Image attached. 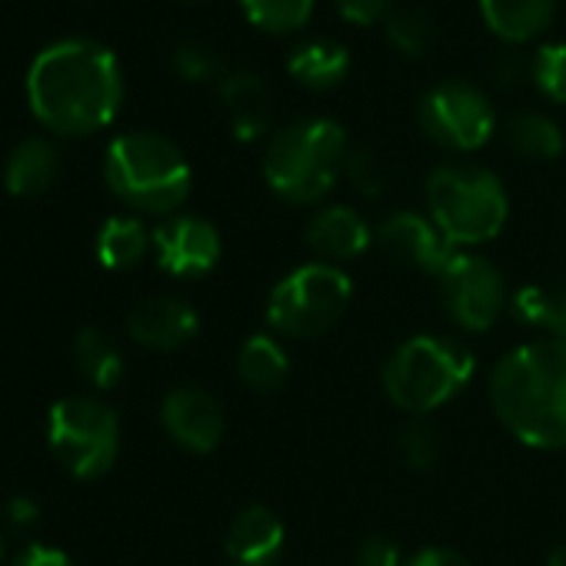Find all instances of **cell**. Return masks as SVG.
I'll return each mask as SVG.
<instances>
[{
	"instance_id": "e575fe53",
	"label": "cell",
	"mask_w": 566,
	"mask_h": 566,
	"mask_svg": "<svg viewBox=\"0 0 566 566\" xmlns=\"http://www.w3.org/2000/svg\"><path fill=\"white\" fill-rule=\"evenodd\" d=\"M11 566H74V563L67 559V553H61L54 546H44V543H34Z\"/></svg>"
},
{
	"instance_id": "603a6c76",
	"label": "cell",
	"mask_w": 566,
	"mask_h": 566,
	"mask_svg": "<svg viewBox=\"0 0 566 566\" xmlns=\"http://www.w3.org/2000/svg\"><path fill=\"white\" fill-rule=\"evenodd\" d=\"M154 247V237L137 217H111L97 233V256L107 270H130Z\"/></svg>"
},
{
	"instance_id": "8d00e7d4",
	"label": "cell",
	"mask_w": 566,
	"mask_h": 566,
	"mask_svg": "<svg viewBox=\"0 0 566 566\" xmlns=\"http://www.w3.org/2000/svg\"><path fill=\"white\" fill-rule=\"evenodd\" d=\"M38 516H41V510H38V503L31 496H14L8 503V520L14 526H31V523H38Z\"/></svg>"
},
{
	"instance_id": "f35d334b",
	"label": "cell",
	"mask_w": 566,
	"mask_h": 566,
	"mask_svg": "<svg viewBox=\"0 0 566 566\" xmlns=\"http://www.w3.org/2000/svg\"><path fill=\"white\" fill-rule=\"evenodd\" d=\"M0 556H4V539H0Z\"/></svg>"
},
{
	"instance_id": "d6a6232c",
	"label": "cell",
	"mask_w": 566,
	"mask_h": 566,
	"mask_svg": "<svg viewBox=\"0 0 566 566\" xmlns=\"http://www.w3.org/2000/svg\"><path fill=\"white\" fill-rule=\"evenodd\" d=\"M334 4L350 24H364V28L387 21L394 11V0H334Z\"/></svg>"
},
{
	"instance_id": "7a4b0ae2",
	"label": "cell",
	"mask_w": 566,
	"mask_h": 566,
	"mask_svg": "<svg viewBox=\"0 0 566 566\" xmlns=\"http://www.w3.org/2000/svg\"><path fill=\"white\" fill-rule=\"evenodd\" d=\"M490 403L520 443L566 447V340L546 337L510 350L490 374Z\"/></svg>"
},
{
	"instance_id": "7c38bea8",
	"label": "cell",
	"mask_w": 566,
	"mask_h": 566,
	"mask_svg": "<svg viewBox=\"0 0 566 566\" xmlns=\"http://www.w3.org/2000/svg\"><path fill=\"white\" fill-rule=\"evenodd\" d=\"M377 243L400 263H410L423 273H440L450 260H453V243L443 237V230L413 210H400L390 213L380 227H377Z\"/></svg>"
},
{
	"instance_id": "8fae6325",
	"label": "cell",
	"mask_w": 566,
	"mask_h": 566,
	"mask_svg": "<svg viewBox=\"0 0 566 566\" xmlns=\"http://www.w3.org/2000/svg\"><path fill=\"white\" fill-rule=\"evenodd\" d=\"M154 253L157 263L170 276H203L220 260V233L203 217H170L154 233Z\"/></svg>"
},
{
	"instance_id": "f546056e",
	"label": "cell",
	"mask_w": 566,
	"mask_h": 566,
	"mask_svg": "<svg viewBox=\"0 0 566 566\" xmlns=\"http://www.w3.org/2000/svg\"><path fill=\"white\" fill-rule=\"evenodd\" d=\"M344 177L350 180V187L360 193V197H384L387 193V174H384V164L377 160L374 150L367 147H354L347 150V160H344Z\"/></svg>"
},
{
	"instance_id": "3957f363",
	"label": "cell",
	"mask_w": 566,
	"mask_h": 566,
	"mask_svg": "<svg viewBox=\"0 0 566 566\" xmlns=\"http://www.w3.org/2000/svg\"><path fill=\"white\" fill-rule=\"evenodd\" d=\"M347 134L331 117H307L276 130L263 150V177L287 203L324 200L347 160Z\"/></svg>"
},
{
	"instance_id": "52a82bcc",
	"label": "cell",
	"mask_w": 566,
	"mask_h": 566,
	"mask_svg": "<svg viewBox=\"0 0 566 566\" xmlns=\"http://www.w3.org/2000/svg\"><path fill=\"white\" fill-rule=\"evenodd\" d=\"M354 280L334 263H304L283 276L270 301H266V324L280 337L314 340L327 334L350 307Z\"/></svg>"
},
{
	"instance_id": "d590c367",
	"label": "cell",
	"mask_w": 566,
	"mask_h": 566,
	"mask_svg": "<svg viewBox=\"0 0 566 566\" xmlns=\"http://www.w3.org/2000/svg\"><path fill=\"white\" fill-rule=\"evenodd\" d=\"M523 71H526V64H523V57L516 51H500L496 61H493V77H496L500 87H513L523 77Z\"/></svg>"
},
{
	"instance_id": "30bf717a",
	"label": "cell",
	"mask_w": 566,
	"mask_h": 566,
	"mask_svg": "<svg viewBox=\"0 0 566 566\" xmlns=\"http://www.w3.org/2000/svg\"><path fill=\"white\" fill-rule=\"evenodd\" d=\"M437 283L450 321L460 324L463 331L473 334L490 331L500 321V314L510 307L506 280L496 270V263H490L486 256L453 253V260L437 273Z\"/></svg>"
},
{
	"instance_id": "484cf974",
	"label": "cell",
	"mask_w": 566,
	"mask_h": 566,
	"mask_svg": "<svg viewBox=\"0 0 566 566\" xmlns=\"http://www.w3.org/2000/svg\"><path fill=\"white\" fill-rule=\"evenodd\" d=\"M237 4L250 24L266 34H294L314 14V0H237Z\"/></svg>"
},
{
	"instance_id": "9a60e30c",
	"label": "cell",
	"mask_w": 566,
	"mask_h": 566,
	"mask_svg": "<svg viewBox=\"0 0 566 566\" xmlns=\"http://www.w3.org/2000/svg\"><path fill=\"white\" fill-rule=\"evenodd\" d=\"M283 543H287L283 520L263 503L243 506L230 520L227 536H223L227 556L237 566H273L283 553Z\"/></svg>"
},
{
	"instance_id": "ac0fdd59",
	"label": "cell",
	"mask_w": 566,
	"mask_h": 566,
	"mask_svg": "<svg viewBox=\"0 0 566 566\" xmlns=\"http://www.w3.org/2000/svg\"><path fill=\"white\" fill-rule=\"evenodd\" d=\"M480 14L500 41L526 44L553 24L556 0H480Z\"/></svg>"
},
{
	"instance_id": "5bb4252c",
	"label": "cell",
	"mask_w": 566,
	"mask_h": 566,
	"mask_svg": "<svg viewBox=\"0 0 566 566\" xmlns=\"http://www.w3.org/2000/svg\"><path fill=\"white\" fill-rule=\"evenodd\" d=\"M127 331H130V337L140 347H150V350H177V347H184L187 340L197 337L200 317L180 297H147V301H140L130 311Z\"/></svg>"
},
{
	"instance_id": "6da1fadb",
	"label": "cell",
	"mask_w": 566,
	"mask_h": 566,
	"mask_svg": "<svg viewBox=\"0 0 566 566\" xmlns=\"http://www.w3.org/2000/svg\"><path fill=\"white\" fill-rule=\"evenodd\" d=\"M124 97L117 57L87 38H64L44 48L28 71V101L41 124L84 137L107 127Z\"/></svg>"
},
{
	"instance_id": "5b68a950",
	"label": "cell",
	"mask_w": 566,
	"mask_h": 566,
	"mask_svg": "<svg viewBox=\"0 0 566 566\" xmlns=\"http://www.w3.org/2000/svg\"><path fill=\"white\" fill-rule=\"evenodd\" d=\"M473 370L476 357L463 344L437 334H420L400 344L387 360L384 390L394 407L413 417H427L463 394L473 380Z\"/></svg>"
},
{
	"instance_id": "44dd1931",
	"label": "cell",
	"mask_w": 566,
	"mask_h": 566,
	"mask_svg": "<svg viewBox=\"0 0 566 566\" xmlns=\"http://www.w3.org/2000/svg\"><path fill=\"white\" fill-rule=\"evenodd\" d=\"M510 311L526 327L546 331L553 340H566V276L556 283H526L510 297Z\"/></svg>"
},
{
	"instance_id": "8992f818",
	"label": "cell",
	"mask_w": 566,
	"mask_h": 566,
	"mask_svg": "<svg viewBox=\"0 0 566 566\" xmlns=\"http://www.w3.org/2000/svg\"><path fill=\"white\" fill-rule=\"evenodd\" d=\"M430 220L443 230L453 247H473L493 240L510 213L503 184L470 164H447L427 177Z\"/></svg>"
},
{
	"instance_id": "ba28073f",
	"label": "cell",
	"mask_w": 566,
	"mask_h": 566,
	"mask_svg": "<svg viewBox=\"0 0 566 566\" xmlns=\"http://www.w3.org/2000/svg\"><path fill=\"white\" fill-rule=\"evenodd\" d=\"M51 450L57 463L77 480H94L107 473L120 450V427L114 410L91 397H67L54 403Z\"/></svg>"
},
{
	"instance_id": "ffe728a7",
	"label": "cell",
	"mask_w": 566,
	"mask_h": 566,
	"mask_svg": "<svg viewBox=\"0 0 566 566\" xmlns=\"http://www.w3.org/2000/svg\"><path fill=\"white\" fill-rule=\"evenodd\" d=\"M57 167H61V157L54 144L41 137L21 140L8 157V170H4L8 190L14 197H41L57 180Z\"/></svg>"
},
{
	"instance_id": "277c9868",
	"label": "cell",
	"mask_w": 566,
	"mask_h": 566,
	"mask_svg": "<svg viewBox=\"0 0 566 566\" xmlns=\"http://www.w3.org/2000/svg\"><path fill=\"white\" fill-rule=\"evenodd\" d=\"M104 174L111 190L144 213H174L193 184L187 157L160 134L134 130L107 147Z\"/></svg>"
},
{
	"instance_id": "4316f807",
	"label": "cell",
	"mask_w": 566,
	"mask_h": 566,
	"mask_svg": "<svg viewBox=\"0 0 566 566\" xmlns=\"http://www.w3.org/2000/svg\"><path fill=\"white\" fill-rule=\"evenodd\" d=\"M387 41L403 57H423L437 41V24L420 8H397L387 18Z\"/></svg>"
},
{
	"instance_id": "2e32d148",
	"label": "cell",
	"mask_w": 566,
	"mask_h": 566,
	"mask_svg": "<svg viewBox=\"0 0 566 566\" xmlns=\"http://www.w3.org/2000/svg\"><path fill=\"white\" fill-rule=\"evenodd\" d=\"M220 101L237 140H256L270 130L273 97L256 71H230L220 77Z\"/></svg>"
},
{
	"instance_id": "74e56055",
	"label": "cell",
	"mask_w": 566,
	"mask_h": 566,
	"mask_svg": "<svg viewBox=\"0 0 566 566\" xmlns=\"http://www.w3.org/2000/svg\"><path fill=\"white\" fill-rule=\"evenodd\" d=\"M546 566H566V543H559V546H556V549L549 553Z\"/></svg>"
},
{
	"instance_id": "d4e9b609",
	"label": "cell",
	"mask_w": 566,
	"mask_h": 566,
	"mask_svg": "<svg viewBox=\"0 0 566 566\" xmlns=\"http://www.w3.org/2000/svg\"><path fill=\"white\" fill-rule=\"evenodd\" d=\"M510 147L526 157V160H553L563 154V130L553 117L546 114H536V111H526V114H516L510 120Z\"/></svg>"
},
{
	"instance_id": "836d02e7",
	"label": "cell",
	"mask_w": 566,
	"mask_h": 566,
	"mask_svg": "<svg viewBox=\"0 0 566 566\" xmlns=\"http://www.w3.org/2000/svg\"><path fill=\"white\" fill-rule=\"evenodd\" d=\"M403 566H470V559L457 549H447V546H430V549H420L413 553Z\"/></svg>"
},
{
	"instance_id": "83f0119b",
	"label": "cell",
	"mask_w": 566,
	"mask_h": 566,
	"mask_svg": "<svg viewBox=\"0 0 566 566\" xmlns=\"http://www.w3.org/2000/svg\"><path fill=\"white\" fill-rule=\"evenodd\" d=\"M530 74H533V84L553 104H566V44L559 41L543 44L536 57L530 61Z\"/></svg>"
},
{
	"instance_id": "f1b7e54d",
	"label": "cell",
	"mask_w": 566,
	"mask_h": 566,
	"mask_svg": "<svg viewBox=\"0 0 566 566\" xmlns=\"http://www.w3.org/2000/svg\"><path fill=\"white\" fill-rule=\"evenodd\" d=\"M170 64H174V71H177L184 81H193V84L223 77V61H220V54H213V51L203 48L200 41H184V44H177L174 54H170Z\"/></svg>"
},
{
	"instance_id": "cb8c5ba5",
	"label": "cell",
	"mask_w": 566,
	"mask_h": 566,
	"mask_svg": "<svg viewBox=\"0 0 566 566\" xmlns=\"http://www.w3.org/2000/svg\"><path fill=\"white\" fill-rule=\"evenodd\" d=\"M74 357H77L81 374H84L97 390H111V387H117L120 377H124V354H120V347L114 344L111 334H104V331H97V327H84V331L77 334Z\"/></svg>"
},
{
	"instance_id": "1f68e13d",
	"label": "cell",
	"mask_w": 566,
	"mask_h": 566,
	"mask_svg": "<svg viewBox=\"0 0 566 566\" xmlns=\"http://www.w3.org/2000/svg\"><path fill=\"white\" fill-rule=\"evenodd\" d=\"M354 566H403V563H400V549L394 539L367 536L354 553Z\"/></svg>"
},
{
	"instance_id": "4fadbf2b",
	"label": "cell",
	"mask_w": 566,
	"mask_h": 566,
	"mask_svg": "<svg viewBox=\"0 0 566 566\" xmlns=\"http://www.w3.org/2000/svg\"><path fill=\"white\" fill-rule=\"evenodd\" d=\"M160 423L174 443L190 453H210L223 437V410L200 387H177L160 403Z\"/></svg>"
},
{
	"instance_id": "e0dca14e",
	"label": "cell",
	"mask_w": 566,
	"mask_h": 566,
	"mask_svg": "<svg viewBox=\"0 0 566 566\" xmlns=\"http://www.w3.org/2000/svg\"><path fill=\"white\" fill-rule=\"evenodd\" d=\"M304 237L311 243V250L324 260V263H340V260H354L360 256L370 240H374V230L370 223L350 210V207H324L317 210L307 227H304Z\"/></svg>"
},
{
	"instance_id": "9c48e42d",
	"label": "cell",
	"mask_w": 566,
	"mask_h": 566,
	"mask_svg": "<svg viewBox=\"0 0 566 566\" xmlns=\"http://www.w3.org/2000/svg\"><path fill=\"white\" fill-rule=\"evenodd\" d=\"M420 130L443 150H480L496 130V111L490 97L467 81H443L420 97Z\"/></svg>"
},
{
	"instance_id": "4dcf8cb0",
	"label": "cell",
	"mask_w": 566,
	"mask_h": 566,
	"mask_svg": "<svg viewBox=\"0 0 566 566\" xmlns=\"http://www.w3.org/2000/svg\"><path fill=\"white\" fill-rule=\"evenodd\" d=\"M397 450L403 457V463L410 470H430L440 457V437L430 423H423L420 417L413 423L403 427L400 440H397Z\"/></svg>"
},
{
	"instance_id": "d6986e66",
	"label": "cell",
	"mask_w": 566,
	"mask_h": 566,
	"mask_svg": "<svg viewBox=\"0 0 566 566\" xmlns=\"http://www.w3.org/2000/svg\"><path fill=\"white\" fill-rule=\"evenodd\" d=\"M287 71L294 81H301L307 91H331L350 74V51L331 38L304 41L291 51Z\"/></svg>"
},
{
	"instance_id": "7402d4cb",
	"label": "cell",
	"mask_w": 566,
	"mask_h": 566,
	"mask_svg": "<svg viewBox=\"0 0 566 566\" xmlns=\"http://www.w3.org/2000/svg\"><path fill=\"white\" fill-rule=\"evenodd\" d=\"M237 374L250 390L273 394L283 387V380H287V374H291V357L280 347L276 337L253 334L237 354Z\"/></svg>"
}]
</instances>
